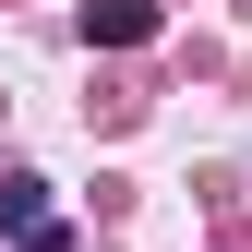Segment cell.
Here are the masks:
<instances>
[{
    "label": "cell",
    "instance_id": "obj_1",
    "mask_svg": "<svg viewBox=\"0 0 252 252\" xmlns=\"http://www.w3.org/2000/svg\"><path fill=\"white\" fill-rule=\"evenodd\" d=\"M72 36H84V48H144V36H156V0H84Z\"/></svg>",
    "mask_w": 252,
    "mask_h": 252
},
{
    "label": "cell",
    "instance_id": "obj_2",
    "mask_svg": "<svg viewBox=\"0 0 252 252\" xmlns=\"http://www.w3.org/2000/svg\"><path fill=\"white\" fill-rule=\"evenodd\" d=\"M36 216H48V180L36 168H0V228H36Z\"/></svg>",
    "mask_w": 252,
    "mask_h": 252
},
{
    "label": "cell",
    "instance_id": "obj_3",
    "mask_svg": "<svg viewBox=\"0 0 252 252\" xmlns=\"http://www.w3.org/2000/svg\"><path fill=\"white\" fill-rule=\"evenodd\" d=\"M12 252H72V228H48V216H36V228H12Z\"/></svg>",
    "mask_w": 252,
    "mask_h": 252
}]
</instances>
